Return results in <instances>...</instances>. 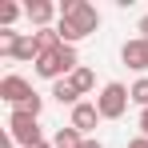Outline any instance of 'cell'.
<instances>
[{
    "label": "cell",
    "mask_w": 148,
    "mask_h": 148,
    "mask_svg": "<svg viewBox=\"0 0 148 148\" xmlns=\"http://www.w3.org/2000/svg\"><path fill=\"white\" fill-rule=\"evenodd\" d=\"M128 92H132V104H140V108H148V76H140V80H136V84H132Z\"/></svg>",
    "instance_id": "obj_13"
},
{
    "label": "cell",
    "mask_w": 148,
    "mask_h": 148,
    "mask_svg": "<svg viewBox=\"0 0 148 148\" xmlns=\"http://www.w3.org/2000/svg\"><path fill=\"white\" fill-rule=\"evenodd\" d=\"M52 96L60 100V104H72V108L80 104V92H76L72 84H68V80H56V84H52Z\"/></svg>",
    "instance_id": "obj_11"
},
{
    "label": "cell",
    "mask_w": 148,
    "mask_h": 148,
    "mask_svg": "<svg viewBox=\"0 0 148 148\" xmlns=\"http://www.w3.org/2000/svg\"><path fill=\"white\" fill-rule=\"evenodd\" d=\"M36 148H52V144H36Z\"/></svg>",
    "instance_id": "obj_19"
},
{
    "label": "cell",
    "mask_w": 148,
    "mask_h": 148,
    "mask_svg": "<svg viewBox=\"0 0 148 148\" xmlns=\"http://www.w3.org/2000/svg\"><path fill=\"white\" fill-rule=\"evenodd\" d=\"M8 132H12V140H16L20 148H36V144H44L36 116H28V112H20V108H12V116H8Z\"/></svg>",
    "instance_id": "obj_4"
},
{
    "label": "cell",
    "mask_w": 148,
    "mask_h": 148,
    "mask_svg": "<svg viewBox=\"0 0 148 148\" xmlns=\"http://www.w3.org/2000/svg\"><path fill=\"white\" fill-rule=\"evenodd\" d=\"M20 44V32H12V28H0V56H12Z\"/></svg>",
    "instance_id": "obj_12"
},
{
    "label": "cell",
    "mask_w": 148,
    "mask_h": 148,
    "mask_svg": "<svg viewBox=\"0 0 148 148\" xmlns=\"http://www.w3.org/2000/svg\"><path fill=\"white\" fill-rule=\"evenodd\" d=\"M20 12H24V8H16V4H0V24H4V28H12V20H16Z\"/></svg>",
    "instance_id": "obj_14"
},
{
    "label": "cell",
    "mask_w": 148,
    "mask_h": 148,
    "mask_svg": "<svg viewBox=\"0 0 148 148\" xmlns=\"http://www.w3.org/2000/svg\"><path fill=\"white\" fill-rule=\"evenodd\" d=\"M84 148H100V140H84Z\"/></svg>",
    "instance_id": "obj_18"
},
{
    "label": "cell",
    "mask_w": 148,
    "mask_h": 148,
    "mask_svg": "<svg viewBox=\"0 0 148 148\" xmlns=\"http://www.w3.org/2000/svg\"><path fill=\"white\" fill-rule=\"evenodd\" d=\"M52 148H84V136L68 124V128H60V132L52 136Z\"/></svg>",
    "instance_id": "obj_10"
},
{
    "label": "cell",
    "mask_w": 148,
    "mask_h": 148,
    "mask_svg": "<svg viewBox=\"0 0 148 148\" xmlns=\"http://www.w3.org/2000/svg\"><path fill=\"white\" fill-rule=\"evenodd\" d=\"M140 32H144V40H148V16H140Z\"/></svg>",
    "instance_id": "obj_17"
},
{
    "label": "cell",
    "mask_w": 148,
    "mask_h": 148,
    "mask_svg": "<svg viewBox=\"0 0 148 148\" xmlns=\"http://www.w3.org/2000/svg\"><path fill=\"white\" fill-rule=\"evenodd\" d=\"M68 84H72L76 92L84 96V92H92V88H96V76H92V68H84V64H80V68L68 76Z\"/></svg>",
    "instance_id": "obj_9"
},
{
    "label": "cell",
    "mask_w": 148,
    "mask_h": 148,
    "mask_svg": "<svg viewBox=\"0 0 148 148\" xmlns=\"http://www.w3.org/2000/svg\"><path fill=\"white\" fill-rule=\"evenodd\" d=\"M128 100H132V92L124 88L120 80H108V84L100 88V96H96L100 120H120L124 112H128Z\"/></svg>",
    "instance_id": "obj_3"
},
{
    "label": "cell",
    "mask_w": 148,
    "mask_h": 148,
    "mask_svg": "<svg viewBox=\"0 0 148 148\" xmlns=\"http://www.w3.org/2000/svg\"><path fill=\"white\" fill-rule=\"evenodd\" d=\"M120 60L132 68V72H144L148 68V40L144 36H140V40H128V44L120 48Z\"/></svg>",
    "instance_id": "obj_6"
},
{
    "label": "cell",
    "mask_w": 148,
    "mask_h": 148,
    "mask_svg": "<svg viewBox=\"0 0 148 148\" xmlns=\"http://www.w3.org/2000/svg\"><path fill=\"white\" fill-rule=\"evenodd\" d=\"M96 120H100V108H96V104L80 100V104L72 108V128L80 132V136H84V132H92V128H96Z\"/></svg>",
    "instance_id": "obj_7"
},
{
    "label": "cell",
    "mask_w": 148,
    "mask_h": 148,
    "mask_svg": "<svg viewBox=\"0 0 148 148\" xmlns=\"http://www.w3.org/2000/svg\"><path fill=\"white\" fill-rule=\"evenodd\" d=\"M0 96L8 100L12 108H24L36 92H32V84H28L24 76H4V80H0Z\"/></svg>",
    "instance_id": "obj_5"
},
{
    "label": "cell",
    "mask_w": 148,
    "mask_h": 148,
    "mask_svg": "<svg viewBox=\"0 0 148 148\" xmlns=\"http://www.w3.org/2000/svg\"><path fill=\"white\" fill-rule=\"evenodd\" d=\"M140 132L148 136V108H140Z\"/></svg>",
    "instance_id": "obj_15"
},
{
    "label": "cell",
    "mask_w": 148,
    "mask_h": 148,
    "mask_svg": "<svg viewBox=\"0 0 148 148\" xmlns=\"http://www.w3.org/2000/svg\"><path fill=\"white\" fill-rule=\"evenodd\" d=\"M24 16H28L36 28H52L48 20L56 16V4H52V0H32V4H24Z\"/></svg>",
    "instance_id": "obj_8"
},
{
    "label": "cell",
    "mask_w": 148,
    "mask_h": 148,
    "mask_svg": "<svg viewBox=\"0 0 148 148\" xmlns=\"http://www.w3.org/2000/svg\"><path fill=\"white\" fill-rule=\"evenodd\" d=\"M32 68H36V76H44V80L56 84V80H68V76L80 68V60H76V48H72V44H60V48L44 52Z\"/></svg>",
    "instance_id": "obj_2"
},
{
    "label": "cell",
    "mask_w": 148,
    "mask_h": 148,
    "mask_svg": "<svg viewBox=\"0 0 148 148\" xmlns=\"http://www.w3.org/2000/svg\"><path fill=\"white\" fill-rule=\"evenodd\" d=\"M128 148H148V136H136V140H132Z\"/></svg>",
    "instance_id": "obj_16"
},
{
    "label": "cell",
    "mask_w": 148,
    "mask_h": 148,
    "mask_svg": "<svg viewBox=\"0 0 148 148\" xmlns=\"http://www.w3.org/2000/svg\"><path fill=\"white\" fill-rule=\"evenodd\" d=\"M56 36H60V44H76V40H84V36H92L100 28V12L88 4V0H64L60 4V16H56Z\"/></svg>",
    "instance_id": "obj_1"
}]
</instances>
